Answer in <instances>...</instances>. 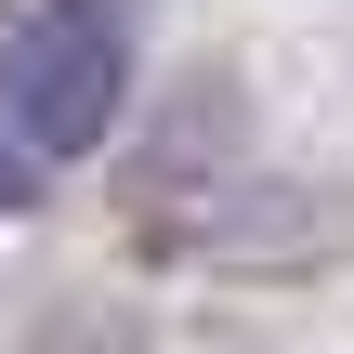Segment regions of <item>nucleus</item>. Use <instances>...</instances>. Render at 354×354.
Instances as JSON below:
<instances>
[{
  "label": "nucleus",
  "instance_id": "nucleus-1",
  "mask_svg": "<svg viewBox=\"0 0 354 354\" xmlns=\"http://www.w3.org/2000/svg\"><path fill=\"white\" fill-rule=\"evenodd\" d=\"M118 105H131V26H118V0H39L13 39H0V118L66 171V158H92L105 131H118Z\"/></svg>",
  "mask_w": 354,
  "mask_h": 354
},
{
  "label": "nucleus",
  "instance_id": "nucleus-2",
  "mask_svg": "<svg viewBox=\"0 0 354 354\" xmlns=\"http://www.w3.org/2000/svg\"><path fill=\"white\" fill-rule=\"evenodd\" d=\"M39 184H53V158H39V145H26V131H13V118H0V210H26V197H39Z\"/></svg>",
  "mask_w": 354,
  "mask_h": 354
}]
</instances>
